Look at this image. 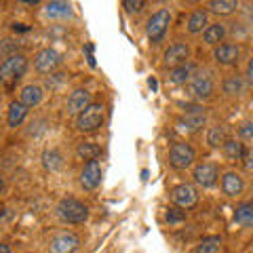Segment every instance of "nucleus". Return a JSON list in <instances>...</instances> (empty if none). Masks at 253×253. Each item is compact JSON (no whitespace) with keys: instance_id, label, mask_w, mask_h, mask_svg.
I'll list each match as a JSON object with an SVG mask.
<instances>
[{"instance_id":"1","label":"nucleus","mask_w":253,"mask_h":253,"mask_svg":"<svg viewBox=\"0 0 253 253\" xmlns=\"http://www.w3.org/2000/svg\"><path fill=\"white\" fill-rule=\"evenodd\" d=\"M26 70H28V59L23 57L21 53H15L11 57H6L2 61V66H0V83L11 86L13 83H17L19 78L26 74Z\"/></svg>"},{"instance_id":"2","label":"nucleus","mask_w":253,"mask_h":253,"mask_svg":"<svg viewBox=\"0 0 253 253\" xmlns=\"http://www.w3.org/2000/svg\"><path fill=\"white\" fill-rule=\"evenodd\" d=\"M57 213L63 221H68V224H83V221L89 219V209H86V205L72 199V196L59 201Z\"/></svg>"},{"instance_id":"3","label":"nucleus","mask_w":253,"mask_h":253,"mask_svg":"<svg viewBox=\"0 0 253 253\" xmlns=\"http://www.w3.org/2000/svg\"><path fill=\"white\" fill-rule=\"evenodd\" d=\"M101 123H104V106L101 104H91L89 108L76 116V129L83 133L97 131Z\"/></svg>"},{"instance_id":"4","label":"nucleus","mask_w":253,"mask_h":253,"mask_svg":"<svg viewBox=\"0 0 253 253\" xmlns=\"http://www.w3.org/2000/svg\"><path fill=\"white\" fill-rule=\"evenodd\" d=\"M196 152L194 148L186 144V141H177V144L171 146V152H169V163L173 169H188L190 165L194 163Z\"/></svg>"},{"instance_id":"5","label":"nucleus","mask_w":253,"mask_h":253,"mask_svg":"<svg viewBox=\"0 0 253 253\" xmlns=\"http://www.w3.org/2000/svg\"><path fill=\"white\" fill-rule=\"evenodd\" d=\"M169 23H171V13L167 9L156 11L152 17L148 19V26H146L148 38L152 42H161L163 36H165V32H167V28H169Z\"/></svg>"},{"instance_id":"6","label":"nucleus","mask_w":253,"mask_h":253,"mask_svg":"<svg viewBox=\"0 0 253 253\" xmlns=\"http://www.w3.org/2000/svg\"><path fill=\"white\" fill-rule=\"evenodd\" d=\"M171 201L177 205L179 209H192L199 203V192L190 184H179L171 190Z\"/></svg>"},{"instance_id":"7","label":"nucleus","mask_w":253,"mask_h":253,"mask_svg":"<svg viewBox=\"0 0 253 253\" xmlns=\"http://www.w3.org/2000/svg\"><path fill=\"white\" fill-rule=\"evenodd\" d=\"M59 63H61V55L55 49H42V51H38L34 57V68L41 74L55 72V70L59 68Z\"/></svg>"},{"instance_id":"8","label":"nucleus","mask_w":253,"mask_h":253,"mask_svg":"<svg viewBox=\"0 0 253 253\" xmlns=\"http://www.w3.org/2000/svg\"><path fill=\"white\" fill-rule=\"evenodd\" d=\"M81 245V239L74 232H61L49 243V253H74Z\"/></svg>"},{"instance_id":"9","label":"nucleus","mask_w":253,"mask_h":253,"mask_svg":"<svg viewBox=\"0 0 253 253\" xmlns=\"http://www.w3.org/2000/svg\"><path fill=\"white\" fill-rule=\"evenodd\" d=\"M194 181L203 188H211L217 184V177H219V171H217V165L213 163H201L194 167Z\"/></svg>"},{"instance_id":"10","label":"nucleus","mask_w":253,"mask_h":253,"mask_svg":"<svg viewBox=\"0 0 253 253\" xmlns=\"http://www.w3.org/2000/svg\"><path fill=\"white\" fill-rule=\"evenodd\" d=\"M188 55H190L188 44H184V42L171 44L169 49L165 51V66H169L171 70H173V68H179V66H186Z\"/></svg>"},{"instance_id":"11","label":"nucleus","mask_w":253,"mask_h":253,"mask_svg":"<svg viewBox=\"0 0 253 253\" xmlns=\"http://www.w3.org/2000/svg\"><path fill=\"white\" fill-rule=\"evenodd\" d=\"M101 184V167L97 161H89L81 173V186L84 190H95Z\"/></svg>"},{"instance_id":"12","label":"nucleus","mask_w":253,"mask_h":253,"mask_svg":"<svg viewBox=\"0 0 253 253\" xmlns=\"http://www.w3.org/2000/svg\"><path fill=\"white\" fill-rule=\"evenodd\" d=\"M205 123H207V114H205V110L201 108H192L190 112H186L184 116L179 118V129L184 131H199L201 126H205Z\"/></svg>"},{"instance_id":"13","label":"nucleus","mask_w":253,"mask_h":253,"mask_svg":"<svg viewBox=\"0 0 253 253\" xmlns=\"http://www.w3.org/2000/svg\"><path fill=\"white\" fill-rule=\"evenodd\" d=\"M91 106V93L86 89H76L72 95L68 97V112L70 114H81L86 108Z\"/></svg>"},{"instance_id":"14","label":"nucleus","mask_w":253,"mask_h":253,"mask_svg":"<svg viewBox=\"0 0 253 253\" xmlns=\"http://www.w3.org/2000/svg\"><path fill=\"white\" fill-rule=\"evenodd\" d=\"M213 89H215V84H213L211 76H207V74H196L192 78V93L196 95V97L207 99L209 95L213 93Z\"/></svg>"},{"instance_id":"15","label":"nucleus","mask_w":253,"mask_h":253,"mask_svg":"<svg viewBox=\"0 0 253 253\" xmlns=\"http://www.w3.org/2000/svg\"><path fill=\"white\" fill-rule=\"evenodd\" d=\"M221 190H224V194H228V196H239L243 192V179L239 173L228 171L226 175L221 177Z\"/></svg>"},{"instance_id":"16","label":"nucleus","mask_w":253,"mask_h":253,"mask_svg":"<svg viewBox=\"0 0 253 253\" xmlns=\"http://www.w3.org/2000/svg\"><path fill=\"white\" fill-rule=\"evenodd\" d=\"M41 99H42V89L38 84H28V86H23L21 93H19V101L23 106H28V108H34L41 104Z\"/></svg>"},{"instance_id":"17","label":"nucleus","mask_w":253,"mask_h":253,"mask_svg":"<svg viewBox=\"0 0 253 253\" xmlns=\"http://www.w3.org/2000/svg\"><path fill=\"white\" fill-rule=\"evenodd\" d=\"M215 59L219 63H224V66H230V63H236V59H239V46L236 44H219L215 49Z\"/></svg>"},{"instance_id":"18","label":"nucleus","mask_w":253,"mask_h":253,"mask_svg":"<svg viewBox=\"0 0 253 253\" xmlns=\"http://www.w3.org/2000/svg\"><path fill=\"white\" fill-rule=\"evenodd\" d=\"M234 221L239 226H253V201H245L236 207Z\"/></svg>"},{"instance_id":"19","label":"nucleus","mask_w":253,"mask_h":253,"mask_svg":"<svg viewBox=\"0 0 253 253\" xmlns=\"http://www.w3.org/2000/svg\"><path fill=\"white\" fill-rule=\"evenodd\" d=\"M28 116V106H23L21 101H13L9 106V116H6V123L9 126H19Z\"/></svg>"},{"instance_id":"20","label":"nucleus","mask_w":253,"mask_h":253,"mask_svg":"<svg viewBox=\"0 0 253 253\" xmlns=\"http://www.w3.org/2000/svg\"><path fill=\"white\" fill-rule=\"evenodd\" d=\"M224 34H226L224 23H211V26H207L203 32V41L207 44H217L221 38H224Z\"/></svg>"},{"instance_id":"21","label":"nucleus","mask_w":253,"mask_h":253,"mask_svg":"<svg viewBox=\"0 0 253 253\" xmlns=\"http://www.w3.org/2000/svg\"><path fill=\"white\" fill-rule=\"evenodd\" d=\"M44 11L51 19H66V17L72 15V6H70L68 2H49Z\"/></svg>"},{"instance_id":"22","label":"nucleus","mask_w":253,"mask_h":253,"mask_svg":"<svg viewBox=\"0 0 253 253\" xmlns=\"http://www.w3.org/2000/svg\"><path fill=\"white\" fill-rule=\"evenodd\" d=\"M228 141V133H226V126H211L209 133H207V144L211 148H219V146H224Z\"/></svg>"},{"instance_id":"23","label":"nucleus","mask_w":253,"mask_h":253,"mask_svg":"<svg viewBox=\"0 0 253 253\" xmlns=\"http://www.w3.org/2000/svg\"><path fill=\"white\" fill-rule=\"evenodd\" d=\"M221 251V239L219 236H207L196 245L194 253H219Z\"/></svg>"},{"instance_id":"24","label":"nucleus","mask_w":253,"mask_h":253,"mask_svg":"<svg viewBox=\"0 0 253 253\" xmlns=\"http://www.w3.org/2000/svg\"><path fill=\"white\" fill-rule=\"evenodd\" d=\"M76 154L84 158V161H95V158L101 154V148L97 144H93V141H83V144H78Z\"/></svg>"},{"instance_id":"25","label":"nucleus","mask_w":253,"mask_h":253,"mask_svg":"<svg viewBox=\"0 0 253 253\" xmlns=\"http://www.w3.org/2000/svg\"><path fill=\"white\" fill-rule=\"evenodd\" d=\"M205 26H207V13L205 11H194L192 15H190V19H188V32L190 34H199V32H203Z\"/></svg>"},{"instance_id":"26","label":"nucleus","mask_w":253,"mask_h":253,"mask_svg":"<svg viewBox=\"0 0 253 253\" xmlns=\"http://www.w3.org/2000/svg\"><path fill=\"white\" fill-rule=\"evenodd\" d=\"M224 154H226V158L228 161H241V158L245 156V148H243V144L241 141H234V139H228L224 146Z\"/></svg>"},{"instance_id":"27","label":"nucleus","mask_w":253,"mask_h":253,"mask_svg":"<svg viewBox=\"0 0 253 253\" xmlns=\"http://www.w3.org/2000/svg\"><path fill=\"white\" fill-rule=\"evenodd\" d=\"M42 165L49 171H57L63 167V156L57 152V150H46L42 154Z\"/></svg>"},{"instance_id":"28","label":"nucleus","mask_w":253,"mask_h":253,"mask_svg":"<svg viewBox=\"0 0 253 253\" xmlns=\"http://www.w3.org/2000/svg\"><path fill=\"white\" fill-rule=\"evenodd\" d=\"M209 9L217 15H230L232 11H236V2L234 0H211Z\"/></svg>"},{"instance_id":"29","label":"nucleus","mask_w":253,"mask_h":253,"mask_svg":"<svg viewBox=\"0 0 253 253\" xmlns=\"http://www.w3.org/2000/svg\"><path fill=\"white\" fill-rule=\"evenodd\" d=\"M190 76H192V66L190 63H186V66H179V68H173L171 70V81L175 84H181L190 81Z\"/></svg>"},{"instance_id":"30","label":"nucleus","mask_w":253,"mask_h":253,"mask_svg":"<svg viewBox=\"0 0 253 253\" xmlns=\"http://www.w3.org/2000/svg\"><path fill=\"white\" fill-rule=\"evenodd\" d=\"M243 89H245V83H243L241 76H230V78H226L224 91H226L228 95H241Z\"/></svg>"},{"instance_id":"31","label":"nucleus","mask_w":253,"mask_h":253,"mask_svg":"<svg viewBox=\"0 0 253 253\" xmlns=\"http://www.w3.org/2000/svg\"><path fill=\"white\" fill-rule=\"evenodd\" d=\"M144 6H146L144 0H125V2H123V9L126 13H141Z\"/></svg>"},{"instance_id":"32","label":"nucleus","mask_w":253,"mask_h":253,"mask_svg":"<svg viewBox=\"0 0 253 253\" xmlns=\"http://www.w3.org/2000/svg\"><path fill=\"white\" fill-rule=\"evenodd\" d=\"M184 219H186V211L175 209V207L167 209V221L169 224H179V221H184Z\"/></svg>"},{"instance_id":"33","label":"nucleus","mask_w":253,"mask_h":253,"mask_svg":"<svg viewBox=\"0 0 253 253\" xmlns=\"http://www.w3.org/2000/svg\"><path fill=\"white\" fill-rule=\"evenodd\" d=\"M239 135L243 139H251L253 137V123H245L239 126Z\"/></svg>"},{"instance_id":"34","label":"nucleus","mask_w":253,"mask_h":253,"mask_svg":"<svg viewBox=\"0 0 253 253\" xmlns=\"http://www.w3.org/2000/svg\"><path fill=\"white\" fill-rule=\"evenodd\" d=\"M243 161H245V169H247V171H253V148L245 150Z\"/></svg>"},{"instance_id":"35","label":"nucleus","mask_w":253,"mask_h":253,"mask_svg":"<svg viewBox=\"0 0 253 253\" xmlns=\"http://www.w3.org/2000/svg\"><path fill=\"white\" fill-rule=\"evenodd\" d=\"M86 53H89V63H91V66H95V57H93V44L86 46Z\"/></svg>"},{"instance_id":"36","label":"nucleus","mask_w":253,"mask_h":253,"mask_svg":"<svg viewBox=\"0 0 253 253\" xmlns=\"http://www.w3.org/2000/svg\"><path fill=\"white\" fill-rule=\"evenodd\" d=\"M247 76H249V81L253 83V59L249 61V66H247Z\"/></svg>"},{"instance_id":"37","label":"nucleus","mask_w":253,"mask_h":253,"mask_svg":"<svg viewBox=\"0 0 253 253\" xmlns=\"http://www.w3.org/2000/svg\"><path fill=\"white\" fill-rule=\"evenodd\" d=\"M0 253H11V245H6V243H0Z\"/></svg>"},{"instance_id":"38","label":"nucleus","mask_w":253,"mask_h":253,"mask_svg":"<svg viewBox=\"0 0 253 253\" xmlns=\"http://www.w3.org/2000/svg\"><path fill=\"white\" fill-rule=\"evenodd\" d=\"M2 190H4V179L0 177V194H2Z\"/></svg>"}]
</instances>
